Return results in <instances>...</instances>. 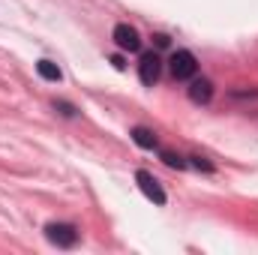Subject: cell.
I'll return each instance as SVG.
<instances>
[{"mask_svg":"<svg viewBox=\"0 0 258 255\" xmlns=\"http://www.w3.org/2000/svg\"><path fill=\"white\" fill-rule=\"evenodd\" d=\"M114 42H117V48H123V51H138V48H141V36H138V30L129 27V24H117V27H114Z\"/></svg>","mask_w":258,"mask_h":255,"instance_id":"cell-4","label":"cell"},{"mask_svg":"<svg viewBox=\"0 0 258 255\" xmlns=\"http://www.w3.org/2000/svg\"><path fill=\"white\" fill-rule=\"evenodd\" d=\"M36 72H39L45 81H60V69H57V63H51V60H39V63H36Z\"/></svg>","mask_w":258,"mask_h":255,"instance_id":"cell-8","label":"cell"},{"mask_svg":"<svg viewBox=\"0 0 258 255\" xmlns=\"http://www.w3.org/2000/svg\"><path fill=\"white\" fill-rule=\"evenodd\" d=\"M45 234H48V240L57 243V246H75V240H78V231H75L72 225H66V222H51V225L45 228Z\"/></svg>","mask_w":258,"mask_h":255,"instance_id":"cell-3","label":"cell"},{"mask_svg":"<svg viewBox=\"0 0 258 255\" xmlns=\"http://www.w3.org/2000/svg\"><path fill=\"white\" fill-rule=\"evenodd\" d=\"M57 108H60V111H63V114H69V117H72V114H75V108H72V105H69V102H57Z\"/></svg>","mask_w":258,"mask_h":255,"instance_id":"cell-12","label":"cell"},{"mask_svg":"<svg viewBox=\"0 0 258 255\" xmlns=\"http://www.w3.org/2000/svg\"><path fill=\"white\" fill-rule=\"evenodd\" d=\"M192 165L195 168H201V171H210V168H213V165H210L207 159H201V156H192Z\"/></svg>","mask_w":258,"mask_h":255,"instance_id":"cell-10","label":"cell"},{"mask_svg":"<svg viewBox=\"0 0 258 255\" xmlns=\"http://www.w3.org/2000/svg\"><path fill=\"white\" fill-rule=\"evenodd\" d=\"M210 96H213V87H210L207 78L192 81V87H189V99H192V102H210Z\"/></svg>","mask_w":258,"mask_h":255,"instance_id":"cell-6","label":"cell"},{"mask_svg":"<svg viewBox=\"0 0 258 255\" xmlns=\"http://www.w3.org/2000/svg\"><path fill=\"white\" fill-rule=\"evenodd\" d=\"M162 162H165L168 168H186L183 156H180V153H174V150H162Z\"/></svg>","mask_w":258,"mask_h":255,"instance_id":"cell-9","label":"cell"},{"mask_svg":"<svg viewBox=\"0 0 258 255\" xmlns=\"http://www.w3.org/2000/svg\"><path fill=\"white\" fill-rule=\"evenodd\" d=\"M198 63H195V54L192 51H174L171 54V75L174 78H180V81H186V78H192Z\"/></svg>","mask_w":258,"mask_h":255,"instance_id":"cell-1","label":"cell"},{"mask_svg":"<svg viewBox=\"0 0 258 255\" xmlns=\"http://www.w3.org/2000/svg\"><path fill=\"white\" fill-rule=\"evenodd\" d=\"M153 42H156V48H165V45H168V36H162V33H156V36H153Z\"/></svg>","mask_w":258,"mask_h":255,"instance_id":"cell-11","label":"cell"},{"mask_svg":"<svg viewBox=\"0 0 258 255\" xmlns=\"http://www.w3.org/2000/svg\"><path fill=\"white\" fill-rule=\"evenodd\" d=\"M111 63L117 66V69H123V66H126V63H123V57H120V54H114V57H111Z\"/></svg>","mask_w":258,"mask_h":255,"instance_id":"cell-13","label":"cell"},{"mask_svg":"<svg viewBox=\"0 0 258 255\" xmlns=\"http://www.w3.org/2000/svg\"><path fill=\"white\" fill-rule=\"evenodd\" d=\"M159 72H162V60H159L153 51L141 57V63H138V75H141L144 84H156V81H159Z\"/></svg>","mask_w":258,"mask_h":255,"instance_id":"cell-5","label":"cell"},{"mask_svg":"<svg viewBox=\"0 0 258 255\" xmlns=\"http://www.w3.org/2000/svg\"><path fill=\"white\" fill-rule=\"evenodd\" d=\"M132 141L138 144V147H144V150H153L159 141H156V135H153V129L147 126H135L132 129Z\"/></svg>","mask_w":258,"mask_h":255,"instance_id":"cell-7","label":"cell"},{"mask_svg":"<svg viewBox=\"0 0 258 255\" xmlns=\"http://www.w3.org/2000/svg\"><path fill=\"white\" fill-rule=\"evenodd\" d=\"M135 180H138V189L144 192L153 204H165V192H162L159 180H156L150 171H138V174H135Z\"/></svg>","mask_w":258,"mask_h":255,"instance_id":"cell-2","label":"cell"}]
</instances>
